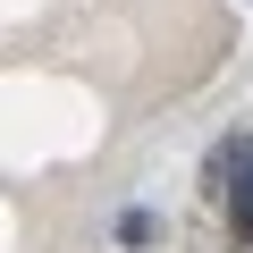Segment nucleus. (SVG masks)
I'll list each match as a JSON object with an SVG mask.
<instances>
[{"label": "nucleus", "instance_id": "1", "mask_svg": "<svg viewBox=\"0 0 253 253\" xmlns=\"http://www.w3.org/2000/svg\"><path fill=\"white\" fill-rule=\"evenodd\" d=\"M236 169V186H228V228H236V245L253 236V135H236L219 161H211V177H228Z\"/></svg>", "mask_w": 253, "mask_h": 253}]
</instances>
